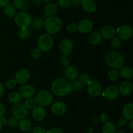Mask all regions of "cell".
Segmentation results:
<instances>
[{
  "label": "cell",
  "mask_w": 133,
  "mask_h": 133,
  "mask_svg": "<svg viewBox=\"0 0 133 133\" xmlns=\"http://www.w3.org/2000/svg\"><path fill=\"white\" fill-rule=\"evenodd\" d=\"M51 89L55 96L59 97L66 96L73 90L71 82L63 77L55 79L51 83Z\"/></svg>",
  "instance_id": "1"
},
{
  "label": "cell",
  "mask_w": 133,
  "mask_h": 133,
  "mask_svg": "<svg viewBox=\"0 0 133 133\" xmlns=\"http://www.w3.org/2000/svg\"><path fill=\"white\" fill-rule=\"evenodd\" d=\"M105 60L107 64L112 70H118L123 66L124 57L123 55L117 51H110L106 53Z\"/></svg>",
  "instance_id": "2"
},
{
  "label": "cell",
  "mask_w": 133,
  "mask_h": 133,
  "mask_svg": "<svg viewBox=\"0 0 133 133\" xmlns=\"http://www.w3.org/2000/svg\"><path fill=\"white\" fill-rule=\"evenodd\" d=\"M44 26L48 34L55 35L59 32L62 28V21L59 17L56 16L48 17Z\"/></svg>",
  "instance_id": "3"
},
{
  "label": "cell",
  "mask_w": 133,
  "mask_h": 133,
  "mask_svg": "<svg viewBox=\"0 0 133 133\" xmlns=\"http://www.w3.org/2000/svg\"><path fill=\"white\" fill-rule=\"evenodd\" d=\"M53 38L50 35L44 33L40 35L38 39V49L42 51H48L53 46Z\"/></svg>",
  "instance_id": "4"
},
{
  "label": "cell",
  "mask_w": 133,
  "mask_h": 133,
  "mask_svg": "<svg viewBox=\"0 0 133 133\" xmlns=\"http://www.w3.org/2000/svg\"><path fill=\"white\" fill-rule=\"evenodd\" d=\"M14 22L19 28L27 29L32 23V18L27 12H19L14 17Z\"/></svg>",
  "instance_id": "5"
},
{
  "label": "cell",
  "mask_w": 133,
  "mask_h": 133,
  "mask_svg": "<svg viewBox=\"0 0 133 133\" xmlns=\"http://www.w3.org/2000/svg\"><path fill=\"white\" fill-rule=\"evenodd\" d=\"M36 102L37 105L40 107H46L51 104L53 102V97L52 94L49 91L43 90L40 91L36 94Z\"/></svg>",
  "instance_id": "6"
},
{
  "label": "cell",
  "mask_w": 133,
  "mask_h": 133,
  "mask_svg": "<svg viewBox=\"0 0 133 133\" xmlns=\"http://www.w3.org/2000/svg\"><path fill=\"white\" fill-rule=\"evenodd\" d=\"M11 110L14 117L18 119H25L28 114V109L25 107L24 104L22 103L13 104Z\"/></svg>",
  "instance_id": "7"
},
{
  "label": "cell",
  "mask_w": 133,
  "mask_h": 133,
  "mask_svg": "<svg viewBox=\"0 0 133 133\" xmlns=\"http://www.w3.org/2000/svg\"><path fill=\"white\" fill-rule=\"evenodd\" d=\"M116 32L118 35V38L123 40H128L132 36L133 29L132 27L129 25H123L117 29Z\"/></svg>",
  "instance_id": "8"
},
{
  "label": "cell",
  "mask_w": 133,
  "mask_h": 133,
  "mask_svg": "<svg viewBox=\"0 0 133 133\" xmlns=\"http://www.w3.org/2000/svg\"><path fill=\"white\" fill-rule=\"evenodd\" d=\"M87 91L90 96L93 97H96L101 94L102 87L101 84L97 81H91L88 84Z\"/></svg>",
  "instance_id": "9"
},
{
  "label": "cell",
  "mask_w": 133,
  "mask_h": 133,
  "mask_svg": "<svg viewBox=\"0 0 133 133\" xmlns=\"http://www.w3.org/2000/svg\"><path fill=\"white\" fill-rule=\"evenodd\" d=\"M59 47L62 56H69L74 50V44L72 41L68 38L63 39L60 43Z\"/></svg>",
  "instance_id": "10"
},
{
  "label": "cell",
  "mask_w": 133,
  "mask_h": 133,
  "mask_svg": "<svg viewBox=\"0 0 133 133\" xmlns=\"http://www.w3.org/2000/svg\"><path fill=\"white\" fill-rule=\"evenodd\" d=\"M119 90L117 87L114 85H110L105 88L103 92V96L109 100H114L119 96Z\"/></svg>",
  "instance_id": "11"
},
{
  "label": "cell",
  "mask_w": 133,
  "mask_h": 133,
  "mask_svg": "<svg viewBox=\"0 0 133 133\" xmlns=\"http://www.w3.org/2000/svg\"><path fill=\"white\" fill-rule=\"evenodd\" d=\"M19 94L20 95L21 97L25 99L30 98V97H32V96L35 95V88L31 84H23L19 88Z\"/></svg>",
  "instance_id": "12"
},
{
  "label": "cell",
  "mask_w": 133,
  "mask_h": 133,
  "mask_svg": "<svg viewBox=\"0 0 133 133\" xmlns=\"http://www.w3.org/2000/svg\"><path fill=\"white\" fill-rule=\"evenodd\" d=\"M14 78H15L14 80L17 83L23 84L24 83H27L29 79L30 73L26 69H20L16 73Z\"/></svg>",
  "instance_id": "13"
},
{
  "label": "cell",
  "mask_w": 133,
  "mask_h": 133,
  "mask_svg": "<svg viewBox=\"0 0 133 133\" xmlns=\"http://www.w3.org/2000/svg\"><path fill=\"white\" fill-rule=\"evenodd\" d=\"M93 27V22L89 19H82L77 25V30H79L82 33H88L92 31Z\"/></svg>",
  "instance_id": "14"
},
{
  "label": "cell",
  "mask_w": 133,
  "mask_h": 133,
  "mask_svg": "<svg viewBox=\"0 0 133 133\" xmlns=\"http://www.w3.org/2000/svg\"><path fill=\"white\" fill-rule=\"evenodd\" d=\"M116 33V32L114 27L110 25H106L102 27V28L101 29V32H100L102 37L108 40H111L113 38L115 37Z\"/></svg>",
  "instance_id": "15"
},
{
  "label": "cell",
  "mask_w": 133,
  "mask_h": 133,
  "mask_svg": "<svg viewBox=\"0 0 133 133\" xmlns=\"http://www.w3.org/2000/svg\"><path fill=\"white\" fill-rule=\"evenodd\" d=\"M51 110L55 115L61 116L64 114L67 111V107L62 101H56L51 105Z\"/></svg>",
  "instance_id": "16"
},
{
  "label": "cell",
  "mask_w": 133,
  "mask_h": 133,
  "mask_svg": "<svg viewBox=\"0 0 133 133\" xmlns=\"http://www.w3.org/2000/svg\"><path fill=\"white\" fill-rule=\"evenodd\" d=\"M119 92H120L123 96H129L132 93L133 90L132 83L129 81H123L119 85Z\"/></svg>",
  "instance_id": "17"
},
{
  "label": "cell",
  "mask_w": 133,
  "mask_h": 133,
  "mask_svg": "<svg viewBox=\"0 0 133 133\" xmlns=\"http://www.w3.org/2000/svg\"><path fill=\"white\" fill-rule=\"evenodd\" d=\"M64 75L68 81H75L78 77V70L74 66H68L65 68Z\"/></svg>",
  "instance_id": "18"
},
{
  "label": "cell",
  "mask_w": 133,
  "mask_h": 133,
  "mask_svg": "<svg viewBox=\"0 0 133 133\" xmlns=\"http://www.w3.org/2000/svg\"><path fill=\"white\" fill-rule=\"evenodd\" d=\"M45 114H46V111L42 107L38 106L32 109V117L35 120L38 122L42 121L45 118Z\"/></svg>",
  "instance_id": "19"
},
{
  "label": "cell",
  "mask_w": 133,
  "mask_h": 133,
  "mask_svg": "<svg viewBox=\"0 0 133 133\" xmlns=\"http://www.w3.org/2000/svg\"><path fill=\"white\" fill-rule=\"evenodd\" d=\"M83 9L87 12H94L97 8V3L94 0H83L81 1Z\"/></svg>",
  "instance_id": "20"
},
{
  "label": "cell",
  "mask_w": 133,
  "mask_h": 133,
  "mask_svg": "<svg viewBox=\"0 0 133 133\" xmlns=\"http://www.w3.org/2000/svg\"><path fill=\"white\" fill-rule=\"evenodd\" d=\"M133 104L132 103L126 104L123 107L122 113L123 117L127 121H131L133 119Z\"/></svg>",
  "instance_id": "21"
},
{
  "label": "cell",
  "mask_w": 133,
  "mask_h": 133,
  "mask_svg": "<svg viewBox=\"0 0 133 133\" xmlns=\"http://www.w3.org/2000/svg\"><path fill=\"white\" fill-rule=\"evenodd\" d=\"M58 10L57 4L53 2H49L44 6V12L48 17L53 16Z\"/></svg>",
  "instance_id": "22"
},
{
  "label": "cell",
  "mask_w": 133,
  "mask_h": 133,
  "mask_svg": "<svg viewBox=\"0 0 133 133\" xmlns=\"http://www.w3.org/2000/svg\"><path fill=\"white\" fill-rule=\"evenodd\" d=\"M13 5L21 12H25L29 8V3L27 0H14L13 1Z\"/></svg>",
  "instance_id": "23"
},
{
  "label": "cell",
  "mask_w": 133,
  "mask_h": 133,
  "mask_svg": "<svg viewBox=\"0 0 133 133\" xmlns=\"http://www.w3.org/2000/svg\"><path fill=\"white\" fill-rule=\"evenodd\" d=\"M119 75L125 79H130L132 78L133 75V71L131 68L128 66H123L119 69Z\"/></svg>",
  "instance_id": "24"
},
{
  "label": "cell",
  "mask_w": 133,
  "mask_h": 133,
  "mask_svg": "<svg viewBox=\"0 0 133 133\" xmlns=\"http://www.w3.org/2000/svg\"><path fill=\"white\" fill-rule=\"evenodd\" d=\"M88 40H89L90 44H92V45H96L101 43V42L102 41V36H101L99 32L94 31V32H92L90 35Z\"/></svg>",
  "instance_id": "25"
},
{
  "label": "cell",
  "mask_w": 133,
  "mask_h": 133,
  "mask_svg": "<svg viewBox=\"0 0 133 133\" xmlns=\"http://www.w3.org/2000/svg\"><path fill=\"white\" fill-rule=\"evenodd\" d=\"M116 130V127L114 123L109 121L104 123L101 128L102 133H115Z\"/></svg>",
  "instance_id": "26"
},
{
  "label": "cell",
  "mask_w": 133,
  "mask_h": 133,
  "mask_svg": "<svg viewBox=\"0 0 133 133\" xmlns=\"http://www.w3.org/2000/svg\"><path fill=\"white\" fill-rule=\"evenodd\" d=\"M18 125H19V128L20 129L21 131H23V132H27L31 130L32 123H31V121L25 118V119H20V121H19Z\"/></svg>",
  "instance_id": "27"
},
{
  "label": "cell",
  "mask_w": 133,
  "mask_h": 133,
  "mask_svg": "<svg viewBox=\"0 0 133 133\" xmlns=\"http://www.w3.org/2000/svg\"><path fill=\"white\" fill-rule=\"evenodd\" d=\"M4 14L6 18H12L16 16V9L12 5H8L5 8Z\"/></svg>",
  "instance_id": "28"
},
{
  "label": "cell",
  "mask_w": 133,
  "mask_h": 133,
  "mask_svg": "<svg viewBox=\"0 0 133 133\" xmlns=\"http://www.w3.org/2000/svg\"><path fill=\"white\" fill-rule=\"evenodd\" d=\"M31 24H32V27L35 29H41L45 25V22L42 18H35L34 20H32Z\"/></svg>",
  "instance_id": "29"
},
{
  "label": "cell",
  "mask_w": 133,
  "mask_h": 133,
  "mask_svg": "<svg viewBox=\"0 0 133 133\" xmlns=\"http://www.w3.org/2000/svg\"><path fill=\"white\" fill-rule=\"evenodd\" d=\"M21 96L19 93L16 92H12L10 93L8 96V99L10 102L15 104L17 103H19V101L21 100Z\"/></svg>",
  "instance_id": "30"
},
{
  "label": "cell",
  "mask_w": 133,
  "mask_h": 133,
  "mask_svg": "<svg viewBox=\"0 0 133 133\" xmlns=\"http://www.w3.org/2000/svg\"><path fill=\"white\" fill-rule=\"evenodd\" d=\"M36 99L33 97H30V98L26 99L24 102V105L27 109H33L36 107Z\"/></svg>",
  "instance_id": "31"
},
{
  "label": "cell",
  "mask_w": 133,
  "mask_h": 133,
  "mask_svg": "<svg viewBox=\"0 0 133 133\" xmlns=\"http://www.w3.org/2000/svg\"><path fill=\"white\" fill-rule=\"evenodd\" d=\"M79 81L83 84H88L91 81L90 77L88 74L83 73L79 76Z\"/></svg>",
  "instance_id": "32"
},
{
  "label": "cell",
  "mask_w": 133,
  "mask_h": 133,
  "mask_svg": "<svg viewBox=\"0 0 133 133\" xmlns=\"http://www.w3.org/2000/svg\"><path fill=\"white\" fill-rule=\"evenodd\" d=\"M110 44H111V45L114 48L118 49V48H119L121 47V45L122 44V42L120 38L115 36L112 39H111V40H110Z\"/></svg>",
  "instance_id": "33"
},
{
  "label": "cell",
  "mask_w": 133,
  "mask_h": 133,
  "mask_svg": "<svg viewBox=\"0 0 133 133\" xmlns=\"http://www.w3.org/2000/svg\"><path fill=\"white\" fill-rule=\"evenodd\" d=\"M108 76L110 80L112 81H115L119 78V72H118V70H111L108 73Z\"/></svg>",
  "instance_id": "34"
},
{
  "label": "cell",
  "mask_w": 133,
  "mask_h": 133,
  "mask_svg": "<svg viewBox=\"0 0 133 133\" xmlns=\"http://www.w3.org/2000/svg\"><path fill=\"white\" fill-rule=\"evenodd\" d=\"M18 36L22 40H25L29 36V31L27 29H21L18 32Z\"/></svg>",
  "instance_id": "35"
},
{
  "label": "cell",
  "mask_w": 133,
  "mask_h": 133,
  "mask_svg": "<svg viewBox=\"0 0 133 133\" xmlns=\"http://www.w3.org/2000/svg\"><path fill=\"white\" fill-rule=\"evenodd\" d=\"M18 120L17 118H16L15 117H10L9 119H8L7 124L9 125V127H16L18 125Z\"/></svg>",
  "instance_id": "36"
},
{
  "label": "cell",
  "mask_w": 133,
  "mask_h": 133,
  "mask_svg": "<svg viewBox=\"0 0 133 133\" xmlns=\"http://www.w3.org/2000/svg\"><path fill=\"white\" fill-rule=\"evenodd\" d=\"M71 86H72V89L76 91L80 90L83 87V84L79 80L74 81L73 83H71Z\"/></svg>",
  "instance_id": "37"
},
{
  "label": "cell",
  "mask_w": 133,
  "mask_h": 133,
  "mask_svg": "<svg viewBox=\"0 0 133 133\" xmlns=\"http://www.w3.org/2000/svg\"><path fill=\"white\" fill-rule=\"evenodd\" d=\"M61 64L64 67H68L70 66V58H69V56H62L61 58Z\"/></svg>",
  "instance_id": "38"
},
{
  "label": "cell",
  "mask_w": 133,
  "mask_h": 133,
  "mask_svg": "<svg viewBox=\"0 0 133 133\" xmlns=\"http://www.w3.org/2000/svg\"><path fill=\"white\" fill-rule=\"evenodd\" d=\"M67 30L70 32H75L77 31V25L74 22H71L67 25Z\"/></svg>",
  "instance_id": "39"
},
{
  "label": "cell",
  "mask_w": 133,
  "mask_h": 133,
  "mask_svg": "<svg viewBox=\"0 0 133 133\" xmlns=\"http://www.w3.org/2000/svg\"><path fill=\"white\" fill-rule=\"evenodd\" d=\"M17 83L14 79H10L6 82V86L9 89H14L16 87Z\"/></svg>",
  "instance_id": "40"
},
{
  "label": "cell",
  "mask_w": 133,
  "mask_h": 133,
  "mask_svg": "<svg viewBox=\"0 0 133 133\" xmlns=\"http://www.w3.org/2000/svg\"><path fill=\"white\" fill-rule=\"evenodd\" d=\"M31 57L32 58H38L41 55V51L38 49V48H34L31 51Z\"/></svg>",
  "instance_id": "41"
},
{
  "label": "cell",
  "mask_w": 133,
  "mask_h": 133,
  "mask_svg": "<svg viewBox=\"0 0 133 133\" xmlns=\"http://www.w3.org/2000/svg\"><path fill=\"white\" fill-rule=\"evenodd\" d=\"M70 0H59L58 1V5L62 8H68L70 5Z\"/></svg>",
  "instance_id": "42"
},
{
  "label": "cell",
  "mask_w": 133,
  "mask_h": 133,
  "mask_svg": "<svg viewBox=\"0 0 133 133\" xmlns=\"http://www.w3.org/2000/svg\"><path fill=\"white\" fill-rule=\"evenodd\" d=\"M32 133H46V131L40 126H36L32 129Z\"/></svg>",
  "instance_id": "43"
},
{
  "label": "cell",
  "mask_w": 133,
  "mask_h": 133,
  "mask_svg": "<svg viewBox=\"0 0 133 133\" xmlns=\"http://www.w3.org/2000/svg\"><path fill=\"white\" fill-rule=\"evenodd\" d=\"M127 121L123 117H119L118 118V121H117V123L120 127H123V126H125L127 124Z\"/></svg>",
  "instance_id": "44"
},
{
  "label": "cell",
  "mask_w": 133,
  "mask_h": 133,
  "mask_svg": "<svg viewBox=\"0 0 133 133\" xmlns=\"http://www.w3.org/2000/svg\"><path fill=\"white\" fill-rule=\"evenodd\" d=\"M46 133H63V131L62 129L58 127H55V128H52L51 129L48 130L46 131Z\"/></svg>",
  "instance_id": "45"
},
{
  "label": "cell",
  "mask_w": 133,
  "mask_h": 133,
  "mask_svg": "<svg viewBox=\"0 0 133 133\" xmlns=\"http://www.w3.org/2000/svg\"><path fill=\"white\" fill-rule=\"evenodd\" d=\"M109 120V116H108L107 114L106 113H102V114L100 115V121L103 123H106Z\"/></svg>",
  "instance_id": "46"
},
{
  "label": "cell",
  "mask_w": 133,
  "mask_h": 133,
  "mask_svg": "<svg viewBox=\"0 0 133 133\" xmlns=\"http://www.w3.org/2000/svg\"><path fill=\"white\" fill-rule=\"evenodd\" d=\"M5 112V105L0 102V118L3 116V114Z\"/></svg>",
  "instance_id": "47"
},
{
  "label": "cell",
  "mask_w": 133,
  "mask_h": 133,
  "mask_svg": "<svg viewBox=\"0 0 133 133\" xmlns=\"http://www.w3.org/2000/svg\"><path fill=\"white\" fill-rule=\"evenodd\" d=\"M9 5L8 0H0V7H6Z\"/></svg>",
  "instance_id": "48"
},
{
  "label": "cell",
  "mask_w": 133,
  "mask_h": 133,
  "mask_svg": "<svg viewBox=\"0 0 133 133\" xmlns=\"http://www.w3.org/2000/svg\"><path fill=\"white\" fill-rule=\"evenodd\" d=\"M91 122L93 125H95L96 123H97L98 122V118H97V116L96 115V114H93L92 116V118H91Z\"/></svg>",
  "instance_id": "49"
},
{
  "label": "cell",
  "mask_w": 133,
  "mask_h": 133,
  "mask_svg": "<svg viewBox=\"0 0 133 133\" xmlns=\"http://www.w3.org/2000/svg\"><path fill=\"white\" fill-rule=\"evenodd\" d=\"M70 3L73 5L74 6H78L81 4V1L80 0H73V1H70Z\"/></svg>",
  "instance_id": "50"
},
{
  "label": "cell",
  "mask_w": 133,
  "mask_h": 133,
  "mask_svg": "<svg viewBox=\"0 0 133 133\" xmlns=\"http://www.w3.org/2000/svg\"><path fill=\"white\" fill-rule=\"evenodd\" d=\"M7 122H8V119L7 118H6V117H1V118H0V122H1V123L2 124V125H6V124H7Z\"/></svg>",
  "instance_id": "51"
},
{
  "label": "cell",
  "mask_w": 133,
  "mask_h": 133,
  "mask_svg": "<svg viewBox=\"0 0 133 133\" xmlns=\"http://www.w3.org/2000/svg\"><path fill=\"white\" fill-rule=\"evenodd\" d=\"M4 93V88H3V84L0 83V97H1L3 95Z\"/></svg>",
  "instance_id": "52"
},
{
  "label": "cell",
  "mask_w": 133,
  "mask_h": 133,
  "mask_svg": "<svg viewBox=\"0 0 133 133\" xmlns=\"http://www.w3.org/2000/svg\"><path fill=\"white\" fill-rule=\"evenodd\" d=\"M93 132L94 128L92 127H88L85 131V133H93Z\"/></svg>",
  "instance_id": "53"
},
{
  "label": "cell",
  "mask_w": 133,
  "mask_h": 133,
  "mask_svg": "<svg viewBox=\"0 0 133 133\" xmlns=\"http://www.w3.org/2000/svg\"><path fill=\"white\" fill-rule=\"evenodd\" d=\"M129 127H130V128H131V129H133V119L132 120L130 121Z\"/></svg>",
  "instance_id": "54"
},
{
  "label": "cell",
  "mask_w": 133,
  "mask_h": 133,
  "mask_svg": "<svg viewBox=\"0 0 133 133\" xmlns=\"http://www.w3.org/2000/svg\"><path fill=\"white\" fill-rule=\"evenodd\" d=\"M32 2H33L34 3H36V5H38V4L41 3L42 2V1H40H40H35H35H32Z\"/></svg>",
  "instance_id": "55"
},
{
  "label": "cell",
  "mask_w": 133,
  "mask_h": 133,
  "mask_svg": "<svg viewBox=\"0 0 133 133\" xmlns=\"http://www.w3.org/2000/svg\"><path fill=\"white\" fill-rule=\"evenodd\" d=\"M2 127H3V125L1 123V122H0V131H1V130L2 129Z\"/></svg>",
  "instance_id": "56"
},
{
  "label": "cell",
  "mask_w": 133,
  "mask_h": 133,
  "mask_svg": "<svg viewBox=\"0 0 133 133\" xmlns=\"http://www.w3.org/2000/svg\"><path fill=\"white\" fill-rule=\"evenodd\" d=\"M115 133H125L124 132V131H119V132H115Z\"/></svg>",
  "instance_id": "57"
},
{
  "label": "cell",
  "mask_w": 133,
  "mask_h": 133,
  "mask_svg": "<svg viewBox=\"0 0 133 133\" xmlns=\"http://www.w3.org/2000/svg\"><path fill=\"white\" fill-rule=\"evenodd\" d=\"M131 133H133V132H131Z\"/></svg>",
  "instance_id": "58"
}]
</instances>
